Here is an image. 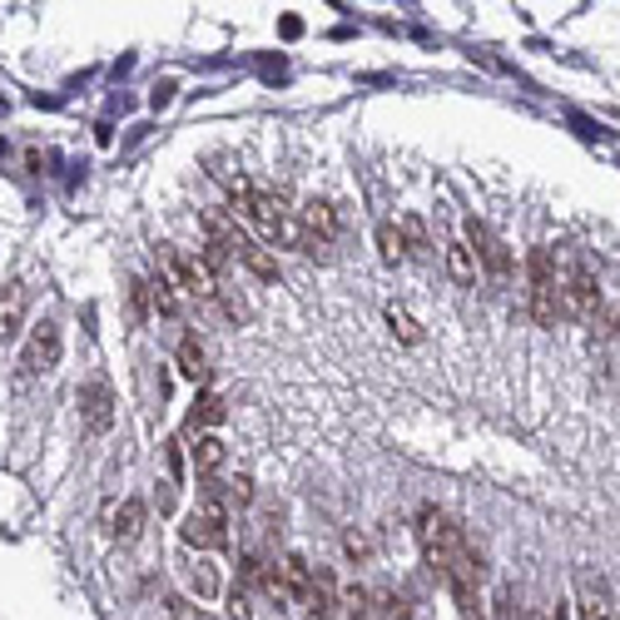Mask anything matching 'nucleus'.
Segmentation results:
<instances>
[{"label":"nucleus","instance_id":"nucleus-12","mask_svg":"<svg viewBox=\"0 0 620 620\" xmlns=\"http://www.w3.org/2000/svg\"><path fill=\"white\" fill-rule=\"evenodd\" d=\"M144 516H150V507H144V501H120V511H115V516H110V531H115V536H120V541H134V536H140V531H144Z\"/></svg>","mask_w":620,"mask_h":620},{"label":"nucleus","instance_id":"nucleus-7","mask_svg":"<svg viewBox=\"0 0 620 620\" xmlns=\"http://www.w3.org/2000/svg\"><path fill=\"white\" fill-rule=\"evenodd\" d=\"M75 407H80V422L90 432H110V422H115V392H110V382L90 378L80 392H75Z\"/></svg>","mask_w":620,"mask_h":620},{"label":"nucleus","instance_id":"nucleus-2","mask_svg":"<svg viewBox=\"0 0 620 620\" xmlns=\"http://www.w3.org/2000/svg\"><path fill=\"white\" fill-rule=\"evenodd\" d=\"M556 273H561V313L580 323H596L606 313L600 303V279L580 253H556Z\"/></svg>","mask_w":620,"mask_h":620},{"label":"nucleus","instance_id":"nucleus-22","mask_svg":"<svg viewBox=\"0 0 620 620\" xmlns=\"http://www.w3.org/2000/svg\"><path fill=\"white\" fill-rule=\"evenodd\" d=\"M229 507H253V477H249V471H239V477H233L229 481Z\"/></svg>","mask_w":620,"mask_h":620},{"label":"nucleus","instance_id":"nucleus-17","mask_svg":"<svg viewBox=\"0 0 620 620\" xmlns=\"http://www.w3.org/2000/svg\"><path fill=\"white\" fill-rule=\"evenodd\" d=\"M368 606H372V596L358 586V580H348V586H338V610L348 620H368Z\"/></svg>","mask_w":620,"mask_h":620},{"label":"nucleus","instance_id":"nucleus-5","mask_svg":"<svg viewBox=\"0 0 620 620\" xmlns=\"http://www.w3.org/2000/svg\"><path fill=\"white\" fill-rule=\"evenodd\" d=\"M467 249L477 253V269L487 273L497 289H507V283H511V253H507V243H501L481 219H467Z\"/></svg>","mask_w":620,"mask_h":620},{"label":"nucleus","instance_id":"nucleus-19","mask_svg":"<svg viewBox=\"0 0 620 620\" xmlns=\"http://www.w3.org/2000/svg\"><path fill=\"white\" fill-rule=\"evenodd\" d=\"M150 303H154V313H164V318H174V313H180V289H174L170 279H154L150 283Z\"/></svg>","mask_w":620,"mask_h":620},{"label":"nucleus","instance_id":"nucleus-9","mask_svg":"<svg viewBox=\"0 0 620 620\" xmlns=\"http://www.w3.org/2000/svg\"><path fill=\"white\" fill-rule=\"evenodd\" d=\"M279 580H283L289 606H308V600H313V566L298 556V551H289V556L279 561Z\"/></svg>","mask_w":620,"mask_h":620},{"label":"nucleus","instance_id":"nucleus-24","mask_svg":"<svg viewBox=\"0 0 620 620\" xmlns=\"http://www.w3.org/2000/svg\"><path fill=\"white\" fill-rule=\"evenodd\" d=\"M342 551H348L352 561H362L368 556V536H362V531H342Z\"/></svg>","mask_w":620,"mask_h":620},{"label":"nucleus","instance_id":"nucleus-6","mask_svg":"<svg viewBox=\"0 0 620 620\" xmlns=\"http://www.w3.org/2000/svg\"><path fill=\"white\" fill-rule=\"evenodd\" d=\"M180 536H184V546H194V551H224L229 546V511L194 507L189 516H184Z\"/></svg>","mask_w":620,"mask_h":620},{"label":"nucleus","instance_id":"nucleus-11","mask_svg":"<svg viewBox=\"0 0 620 620\" xmlns=\"http://www.w3.org/2000/svg\"><path fill=\"white\" fill-rule=\"evenodd\" d=\"M580 620H616V606H610L606 586L600 580H580Z\"/></svg>","mask_w":620,"mask_h":620},{"label":"nucleus","instance_id":"nucleus-18","mask_svg":"<svg viewBox=\"0 0 620 620\" xmlns=\"http://www.w3.org/2000/svg\"><path fill=\"white\" fill-rule=\"evenodd\" d=\"M184 580H189V590H199V600H214V596H219V576H214V566H204V561L184 566Z\"/></svg>","mask_w":620,"mask_h":620},{"label":"nucleus","instance_id":"nucleus-4","mask_svg":"<svg viewBox=\"0 0 620 620\" xmlns=\"http://www.w3.org/2000/svg\"><path fill=\"white\" fill-rule=\"evenodd\" d=\"M61 352H65V338H61V323L55 318H41L25 338V352H21V368L25 378H45V372L61 368Z\"/></svg>","mask_w":620,"mask_h":620},{"label":"nucleus","instance_id":"nucleus-26","mask_svg":"<svg viewBox=\"0 0 620 620\" xmlns=\"http://www.w3.org/2000/svg\"><path fill=\"white\" fill-rule=\"evenodd\" d=\"M164 620H180V616H164Z\"/></svg>","mask_w":620,"mask_h":620},{"label":"nucleus","instance_id":"nucleus-20","mask_svg":"<svg viewBox=\"0 0 620 620\" xmlns=\"http://www.w3.org/2000/svg\"><path fill=\"white\" fill-rule=\"evenodd\" d=\"M378 253H382V263H402V259H407L398 224H378Z\"/></svg>","mask_w":620,"mask_h":620},{"label":"nucleus","instance_id":"nucleus-23","mask_svg":"<svg viewBox=\"0 0 620 620\" xmlns=\"http://www.w3.org/2000/svg\"><path fill=\"white\" fill-rule=\"evenodd\" d=\"M491 620H526V616H521L516 590H501V596H497V616H491Z\"/></svg>","mask_w":620,"mask_h":620},{"label":"nucleus","instance_id":"nucleus-21","mask_svg":"<svg viewBox=\"0 0 620 620\" xmlns=\"http://www.w3.org/2000/svg\"><path fill=\"white\" fill-rule=\"evenodd\" d=\"M388 323H392V333H398L402 342H422V328H417V318H412L407 308H398V303H392V308H388Z\"/></svg>","mask_w":620,"mask_h":620},{"label":"nucleus","instance_id":"nucleus-10","mask_svg":"<svg viewBox=\"0 0 620 620\" xmlns=\"http://www.w3.org/2000/svg\"><path fill=\"white\" fill-rule=\"evenodd\" d=\"M174 362H180V372L189 382H209V352L199 348V338H180V352H174Z\"/></svg>","mask_w":620,"mask_h":620},{"label":"nucleus","instance_id":"nucleus-15","mask_svg":"<svg viewBox=\"0 0 620 620\" xmlns=\"http://www.w3.org/2000/svg\"><path fill=\"white\" fill-rule=\"evenodd\" d=\"M447 273H452V279H457V283H477V253H471L467 249V239H461V243H452V249H447Z\"/></svg>","mask_w":620,"mask_h":620},{"label":"nucleus","instance_id":"nucleus-3","mask_svg":"<svg viewBox=\"0 0 620 620\" xmlns=\"http://www.w3.org/2000/svg\"><path fill=\"white\" fill-rule=\"evenodd\" d=\"M531 318L541 328H556L566 313H561V273H556V253L551 249H531Z\"/></svg>","mask_w":620,"mask_h":620},{"label":"nucleus","instance_id":"nucleus-8","mask_svg":"<svg viewBox=\"0 0 620 620\" xmlns=\"http://www.w3.org/2000/svg\"><path fill=\"white\" fill-rule=\"evenodd\" d=\"M25 313H31V289L21 279L0 283V342H11L25 328Z\"/></svg>","mask_w":620,"mask_h":620},{"label":"nucleus","instance_id":"nucleus-25","mask_svg":"<svg viewBox=\"0 0 620 620\" xmlns=\"http://www.w3.org/2000/svg\"><path fill=\"white\" fill-rule=\"evenodd\" d=\"M461 620H487V616H481V606H477V596L461 600Z\"/></svg>","mask_w":620,"mask_h":620},{"label":"nucleus","instance_id":"nucleus-1","mask_svg":"<svg viewBox=\"0 0 620 620\" xmlns=\"http://www.w3.org/2000/svg\"><path fill=\"white\" fill-rule=\"evenodd\" d=\"M422 546H427V561L442 570V576L452 580V590H457V600L477 596V580H481V556L471 551V541L461 536V526L452 516H442V511H422Z\"/></svg>","mask_w":620,"mask_h":620},{"label":"nucleus","instance_id":"nucleus-14","mask_svg":"<svg viewBox=\"0 0 620 620\" xmlns=\"http://www.w3.org/2000/svg\"><path fill=\"white\" fill-rule=\"evenodd\" d=\"M398 233H402V249H407V259H427L432 253V239H427V224L417 219V214H402V224H398Z\"/></svg>","mask_w":620,"mask_h":620},{"label":"nucleus","instance_id":"nucleus-13","mask_svg":"<svg viewBox=\"0 0 620 620\" xmlns=\"http://www.w3.org/2000/svg\"><path fill=\"white\" fill-rule=\"evenodd\" d=\"M224 457H229V452H224V442L214 437V432H199V447H194V471H199V477H219Z\"/></svg>","mask_w":620,"mask_h":620},{"label":"nucleus","instance_id":"nucleus-16","mask_svg":"<svg viewBox=\"0 0 620 620\" xmlns=\"http://www.w3.org/2000/svg\"><path fill=\"white\" fill-rule=\"evenodd\" d=\"M229 417V407H224V398H214V392H204L199 402H194V412H189V427L199 432V427H219V422Z\"/></svg>","mask_w":620,"mask_h":620}]
</instances>
